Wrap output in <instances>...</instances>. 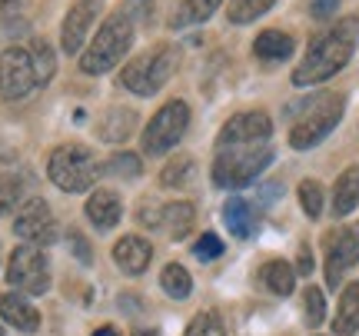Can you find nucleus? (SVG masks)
Here are the masks:
<instances>
[{"instance_id":"f257e3e1","label":"nucleus","mask_w":359,"mask_h":336,"mask_svg":"<svg viewBox=\"0 0 359 336\" xmlns=\"http://www.w3.org/2000/svg\"><path fill=\"white\" fill-rule=\"evenodd\" d=\"M356 43H359V20L356 17H343L339 24L323 30L320 37L309 43L306 57L293 70V83L296 87H313V83L330 80L353 60Z\"/></svg>"},{"instance_id":"f03ea898","label":"nucleus","mask_w":359,"mask_h":336,"mask_svg":"<svg viewBox=\"0 0 359 336\" xmlns=\"http://www.w3.org/2000/svg\"><path fill=\"white\" fill-rule=\"evenodd\" d=\"M133 34H137V24H133L130 13L123 11L110 13L100 24L97 37L90 40V47L80 53V70L83 74H107V70H114L127 57L130 47H133Z\"/></svg>"},{"instance_id":"7ed1b4c3","label":"nucleus","mask_w":359,"mask_h":336,"mask_svg":"<svg viewBox=\"0 0 359 336\" xmlns=\"http://www.w3.org/2000/svg\"><path fill=\"white\" fill-rule=\"evenodd\" d=\"M293 110H303V116H299L293 123V130H290V147L309 150V147L323 143L336 130V123L343 120L346 100H343L339 93H320V97H313V100H299L296 107H290V114H293Z\"/></svg>"},{"instance_id":"20e7f679","label":"nucleus","mask_w":359,"mask_h":336,"mask_svg":"<svg viewBox=\"0 0 359 336\" xmlns=\"http://www.w3.org/2000/svg\"><path fill=\"white\" fill-rule=\"evenodd\" d=\"M177 67H180V51L173 43H160V47H150V51L137 53L123 67L120 83L127 90H133L137 97H154L156 90H163V83L173 77Z\"/></svg>"},{"instance_id":"39448f33","label":"nucleus","mask_w":359,"mask_h":336,"mask_svg":"<svg viewBox=\"0 0 359 336\" xmlns=\"http://www.w3.org/2000/svg\"><path fill=\"white\" fill-rule=\"evenodd\" d=\"M47 173H50V180L64 194H83V190H90L97 183L103 167L97 163V156L90 154V147H83V143H64V147H57L50 154Z\"/></svg>"},{"instance_id":"423d86ee","label":"nucleus","mask_w":359,"mask_h":336,"mask_svg":"<svg viewBox=\"0 0 359 336\" xmlns=\"http://www.w3.org/2000/svg\"><path fill=\"white\" fill-rule=\"evenodd\" d=\"M269 163H273V150L266 143H257V147H226L213 160V183L223 187V190H236V187H246V183L257 180Z\"/></svg>"},{"instance_id":"0eeeda50","label":"nucleus","mask_w":359,"mask_h":336,"mask_svg":"<svg viewBox=\"0 0 359 336\" xmlns=\"http://www.w3.org/2000/svg\"><path fill=\"white\" fill-rule=\"evenodd\" d=\"M190 127V107L183 100H170L154 114V120L143 130V154L163 156L180 143V137Z\"/></svg>"},{"instance_id":"6e6552de","label":"nucleus","mask_w":359,"mask_h":336,"mask_svg":"<svg viewBox=\"0 0 359 336\" xmlns=\"http://www.w3.org/2000/svg\"><path fill=\"white\" fill-rule=\"evenodd\" d=\"M7 283L24 297H40L50 290V267L40 246L24 243L13 250L11 263H7Z\"/></svg>"},{"instance_id":"1a4fd4ad","label":"nucleus","mask_w":359,"mask_h":336,"mask_svg":"<svg viewBox=\"0 0 359 336\" xmlns=\"http://www.w3.org/2000/svg\"><path fill=\"white\" fill-rule=\"evenodd\" d=\"M37 87L34 60L27 47H7L0 51V97L4 100H20Z\"/></svg>"},{"instance_id":"9d476101","label":"nucleus","mask_w":359,"mask_h":336,"mask_svg":"<svg viewBox=\"0 0 359 336\" xmlns=\"http://www.w3.org/2000/svg\"><path fill=\"white\" fill-rule=\"evenodd\" d=\"M359 263V223L339 227L326 236V283L339 286L349 267Z\"/></svg>"},{"instance_id":"9b49d317","label":"nucleus","mask_w":359,"mask_h":336,"mask_svg":"<svg viewBox=\"0 0 359 336\" xmlns=\"http://www.w3.org/2000/svg\"><path fill=\"white\" fill-rule=\"evenodd\" d=\"M13 233L34 246H50L57 240V220L50 213V203L40 200V196L27 200L24 207L17 210V217H13Z\"/></svg>"},{"instance_id":"f8f14e48","label":"nucleus","mask_w":359,"mask_h":336,"mask_svg":"<svg viewBox=\"0 0 359 336\" xmlns=\"http://www.w3.org/2000/svg\"><path fill=\"white\" fill-rule=\"evenodd\" d=\"M269 133H273V120L263 110H246V114L230 116L223 130H219V150L226 147H257V143H266Z\"/></svg>"},{"instance_id":"ddd939ff","label":"nucleus","mask_w":359,"mask_h":336,"mask_svg":"<svg viewBox=\"0 0 359 336\" xmlns=\"http://www.w3.org/2000/svg\"><path fill=\"white\" fill-rule=\"evenodd\" d=\"M100 4L103 0H77L64 17V30H60V43H64L67 53H77L83 47V40H87L90 27L97 20V13H100Z\"/></svg>"},{"instance_id":"4468645a","label":"nucleus","mask_w":359,"mask_h":336,"mask_svg":"<svg viewBox=\"0 0 359 336\" xmlns=\"http://www.w3.org/2000/svg\"><path fill=\"white\" fill-rule=\"evenodd\" d=\"M114 260L127 276H140L150 267V260H154V246H150L147 236H123L114 246Z\"/></svg>"},{"instance_id":"2eb2a0df","label":"nucleus","mask_w":359,"mask_h":336,"mask_svg":"<svg viewBox=\"0 0 359 336\" xmlns=\"http://www.w3.org/2000/svg\"><path fill=\"white\" fill-rule=\"evenodd\" d=\"M0 316L20 333H37L40 330V313L34 310V303L24 293H4L0 297Z\"/></svg>"},{"instance_id":"dca6fc26","label":"nucleus","mask_w":359,"mask_h":336,"mask_svg":"<svg viewBox=\"0 0 359 336\" xmlns=\"http://www.w3.org/2000/svg\"><path fill=\"white\" fill-rule=\"evenodd\" d=\"M223 223H226V230H230L233 236L250 240V236H257V230H259V213L250 200L233 196V200H226V207H223Z\"/></svg>"},{"instance_id":"f3484780","label":"nucleus","mask_w":359,"mask_h":336,"mask_svg":"<svg viewBox=\"0 0 359 336\" xmlns=\"http://www.w3.org/2000/svg\"><path fill=\"white\" fill-rule=\"evenodd\" d=\"M123 217V203L114 190H97L90 194L87 200V220L97 227V230H114L116 223Z\"/></svg>"},{"instance_id":"a211bd4d","label":"nucleus","mask_w":359,"mask_h":336,"mask_svg":"<svg viewBox=\"0 0 359 336\" xmlns=\"http://www.w3.org/2000/svg\"><path fill=\"white\" fill-rule=\"evenodd\" d=\"M356 330H359V280L343 290L339 307H336V316H333V333L336 336H353Z\"/></svg>"},{"instance_id":"6ab92c4d","label":"nucleus","mask_w":359,"mask_h":336,"mask_svg":"<svg viewBox=\"0 0 359 336\" xmlns=\"http://www.w3.org/2000/svg\"><path fill=\"white\" fill-rule=\"evenodd\" d=\"M359 207V167H349L339 173L333 190V217H349Z\"/></svg>"},{"instance_id":"aec40b11","label":"nucleus","mask_w":359,"mask_h":336,"mask_svg":"<svg viewBox=\"0 0 359 336\" xmlns=\"http://www.w3.org/2000/svg\"><path fill=\"white\" fill-rule=\"evenodd\" d=\"M193 220H196V210H193V203L177 200V203H167V207H163L160 227L170 233V240H183V236L193 230Z\"/></svg>"},{"instance_id":"412c9836","label":"nucleus","mask_w":359,"mask_h":336,"mask_svg":"<svg viewBox=\"0 0 359 336\" xmlns=\"http://www.w3.org/2000/svg\"><path fill=\"white\" fill-rule=\"evenodd\" d=\"M253 53H257L259 60H269V64L286 60V57L293 53V37L283 34V30H263V34L253 40Z\"/></svg>"},{"instance_id":"4be33fe9","label":"nucleus","mask_w":359,"mask_h":336,"mask_svg":"<svg viewBox=\"0 0 359 336\" xmlns=\"http://www.w3.org/2000/svg\"><path fill=\"white\" fill-rule=\"evenodd\" d=\"M133 127H137V114L133 110H127V107H116V110H110V114L100 120V140L107 143H123L133 133Z\"/></svg>"},{"instance_id":"5701e85b","label":"nucleus","mask_w":359,"mask_h":336,"mask_svg":"<svg viewBox=\"0 0 359 336\" xmlns=\"http://www.w3.org/2000/svg\"><path fill=\"white\" fill-rule=\"evenodd\" d=\"M259 280L266 286L269 293H276V297H290L293 293V283H296V270L286 263V260H269L263 273H259Z\"/></svg>"},{"instance_id":"b1692460","label":"nucleus","mask_w":359,"mask_h":336,"mask_svg":"<svg viewBox=\"0 0 359 336\" xmlns=\"http://www.w3.org/2000/svg\"><path fill=\"white\" fill-rule=\"evenodd\" d=\"M193 173H196V163H193V156L180 154L173 156L167 167L160 170V187H167V190H180V187H190Z\"/></svg>"},{"instance_id":"393cba45","label":"nucleus","mask_w":359,"mask_h":336,"mask_svg":"<svg viewBox=\"0 0 359 336\" xmlns=\"http://www.w3.org/2000/svg\"><path fill=\"white\" fill-rule=\"evenodd\" d=\"M223 4V0H183V7H177V13H173V27H193V24H203V20H210L213 13H217V7Z\"/></svg>"},{"instance_id":"a878e982","label":"nucleus","mask_w":359,"mask_h":336,"mask_svg":"<svg viewBox=\"0 0 359 336\" xmlns=\"http://www.w3.org/2000/svg\"><path fill=\"white\" fill-rule=\"evenodd\" d=\"M30 60H34V74H37V87L50 83L53 74H57V57H53V47L47 40H34L30 47Z\"/></svg>"},{"instance_id":"bb28decb","label":"nucleus","mask_w":359,"mask_h":336,"mask_svg":"<svg viewBox=\"0 0 359 336\" xmlns=\"http://www.w3.org/2000/svg\"><path fill=\"white\" fill-rule=\"evenodd\" d=\"M160 286H163L167 297H173V300H187L193 293L190 273L183 270L180 263H167V267H163V273H160Z\"/></svg>"},{"instance_id":"cd10ccee","label":"nucleus","mask_w":359,"mask_h":336,"mask_svg":"<svg viewBox=\"0 0 359 336\" xmlns=\"http://www.w3.org/2000/svg\"><path fill=\"white\" fill-rule=\"evenodd\" d=\"M273 4H276V0H230L226 17H230V24H250V20L263 17Z\"/></svg>"},{"instance_id":"c85d7f7f","label":"nucleus","mask_w":359,"mask_h":336,"mask_svg":"<svg viewBox=\"0 0 359 336\" xmlns=\"http://www.w3.org/2000/svg\"><path fill=\"white\" fill-rule=\"evenodd\" d=\"M140 170H143L140 156L127 150V154L110 156V160H107V167H103V173H107V177H120V180H137V177H140Z\"/></svg>"},{"instance_id":"c756f323","label":"nucleus","mask_w":359,"mask_h":336,"mask_svg":"<svg viewBox=\"0 0 359 336\" xmlns=\"http://www.w3.org/2000/svg\"><path fill=\"white\" fill-rule=\"evenodd\" d=\"M183 336H226V326H223V316L217 310H203L193 316V323L187 326Z\"/></svg>"},{"instance_id":"7c9ffc66","label":"nucleus","mask_w":359,"mask_h":336,"mask_svg":"<svg viewBox=\"0 0 359 336\" xmlns=\"http://www.w3.org/2000/svg\"><path fill=\"white\" fill-rule=\"evenodd\" d=\"M299 203L306 210L309 220H316L323 213V187L316 180H303L299 183Z\"/></svg>"},{"instance_id":"2f4dec72","label":"nucleus","mask_w":359,"mask_h":336,"mask_svg":"<svg viewBox=\"0 0 359 336\" xmlns=\"http://www.w3.org/2000/svg\"><path fill=\"white\" fill-rule=\"evenodd\" d=\"M303 307H306V323L309 326H320L323 320H326V297H323L320 286H306Z\"/></svg>"},{"instance_id":"473e14b6","label":"nucleus","mask_w":359,"mask_h":336,"mask_svg":"<svg viewBox=\"0 0 359 336\" xmlns=\"http://www.w3.org/2000/svg\"><path fill=\"white\" fill-rule=\"evenodd\" d=\"M17 200H20V180L17 177H0V217L17 207Z\"/></svg>"},{"instance_id":"72a5a7b5","label":"nucleus","mask_w":359,"mask_h":336,"mask_svg":"<svg viewBox=\"0 0 359 336\" xmlns=\"http://www.w3.org/2000/svg\"><path fill=\"white\" fill-rule=\"evenodd\" d=\"M193 253L200 260H217V257H223V240H219L217 233H203L196 240V246H193Z\"/></svg>"},{"instance_id":"f704fd0d","label":"nucleus","mask_w":359,"mask_h":336,"mask_svg":"<svg viewBox=\"0 0 359 336\" xmlns=\"http://www.w3.org/2000/svg\"><path fill=\"white\" fill-rule=\"evenodd\" d=\"M123 13L133 17V24H137V20H143V24H150V20H154L150 0H127V4H123Z\"/></svg>"},{"instance_id":"c9c22d12","label":"nucleus","mask_w":359,"mask_h":336,"mask_svg":"<svg viewBox=\"0 0 359 336\" xmlns=\"http://www.w3.org/2000/svg\"><path fill=\"white\" fill-rule=\"evenodd\" d=\"M70 253H77V260L80 263H90L93 260V253H90V246H87V236L83 233H70Z\"/></svg>"},{"instance_id":"e433bc0d","label":"nucleus","mask_w":359,"mask_h":336,"mask_svg":"<svg viewBox=\"0 0 359 336\" xmlns=\"http://www.w3.org/2000/svg\"><path fill=\"white\" fill-rule=\"evenodd\" d=\"M27 0H0V17H7V20H17V13L24 11Z\"/></svg>"},{"instance_id":"4c0bfd02","label":"nucleus","mask_w":359,"mask_h":336,"mask_svg":"<svg viewBox=\"0 0 359 336\" xmlns=\"http://www.w3.org/2000/svg\"><path fill=\"white\" fill-rule=\"evenodd\" d=\"M339 7V0H313V17H330Z\"/></svg>"},{"instance_id":"58836bf2","label":"nucleus","mask_w":359,"mask_h":336,"mask_svg":"<svg viewBox=\"0 0 359 336\" xmlns=\"http://www.w3.org/2000/svg\"><path fill=\"white\" fill-rule=\"evenodd\" d=\"M296 273H303V276H309V273H313V257H309V246H299V267H296Z\"/></svg>"},{"instance_id":"ea45409f","label":"nucleus","mask_w":359,"mask_h":336,"mask_svg":"<svg viewBox=\"0 0 359 336\" xmlns=\"http://www.w3.org/2000/svg\"><path fill=\"white\" fill-rule=\"evenodd\" d=\"M93 336H120V333H116L114 326H100V330H97V333H93Z\"/></svg>"},{"instance_id":"a19ab883","label":"nucleus","mask_w":359,"mask_h":336,"mask_svg":"<svg viewBox=\"0 0 359 336\" xmlns=\"http://www.w3.org/2000/svg\"><path fill=\"white\" fill-rule=\"evenodd\" d=\"M137 336H160V333H156V330H140Z\"/></svg>"},{"instance_id":"79ce46f5","label":"nucleus","mask_w":359,"mask_h":336,"mask_svg":"<svg viewBox=\"0 0 359 336\" xmlns=\"http://www.w3.org/2000/svg\"><path fill=\"white\" fill-rule=\"evenodd\" d=\"M0 336H7V333H4V326H0Z\"/></svg>"}]
</instances>
